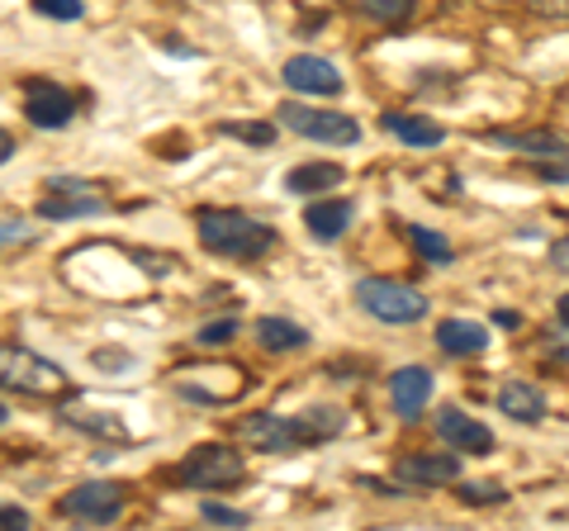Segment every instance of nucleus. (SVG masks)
Wrapping results in <instances>:
<instances>
[{
    "label": "nucleus",
    "instance_id": "obj_26",
    "mask_svg": "<svg viewBox=\"0 0 569 531\" xmlns=\"http://www.w3.org/2000/svg\"><path fill=\"white\" fill-rule=\"evenodd\" d=\"M39 238V228L33 223H20V219H0V252H10V247H24Z\"/></svg>",
    "mask_w": 569,
    "mask_h": 531
},
{
    "label": "nucleus",
    "instance_id": "obj_7",
    "mask_svg": "<svg viewBox=\"0 0 569 531\" xmlns=\"http://www.w3.org/2000/svg\"><path fill=\"white\" fill-rule=\"evenodd\" d=\"M280 77H284V86H295V91H305V96H342V72H337L328 58H313V52H295Z\"/></svg>",
    "mask_w": 569,
    "mask_h": 531
},
{
    "label": "nucleus",
    "instance_id": "obj_18",
    "mask_svg": "<svg viewBox=\"0 0 569 531\" xmlns=\"http://www.w3.org/2000/svg\"><path fill=\"white\" fill-rule=\"evenodd\" d=\"M498 409H503L508 418H518V422H541L546 418V399H541V389L512 380V384L498 389Z\"/></svg>",
    "mask_w": 569,
    "mask_h": 531
},
{
    "label": "nucleus",
    "instance_id": "obj_17",
    "mask_svg": "<svg viewBox=\"0 0 569 531\" xmlns=\"http://www.w3.org/2000/svg\"><path fill=\"white\" fill-rule=\"evenodd\" d=\"M385 129L403 138L408 148H437L441 138H447V129H441L437 119H422V114H385Z\"/></svg>",
    "mask_w": 569,
    "mask_h": 531
},
{
    "label": "nucleus",
    "instance_id": "obj_24",
    "mask_svg": "<svg viewBox=\"0 0 569 531\" xmlns=\"http://www.w3.org/2000/svg\"><path fill=\"white\" fill-rule=\"evenodd\" d=\"M418 0H356V10L366 14V20H376V24H399L413 14Z\"/></svg>",
    "mask_w": 569,
    "mask_h": 531
},
{
    "label": "nucleus",
    "instance_id": "obj_20",
    "mask_svg": "<svg viewBox=\"0 0 569 531\" xmlns=\"http://www.w3.org/2000/svg\"><path fill=\"white\" fill-rule=\"evenodd\" d=\"M498 148H512V152H531V157H569V143L560 133H546V129H537V133H498L493 138Z\"/></svg>",
    "mask_w": 569,
    "mask_h": 531
},
{
    "label": "nucleus",
    "instance_id": "obj_35",
    "mask_svg": "<svg viewBox=\"0 0 569 531\" xmlns=\"http://www.w3.org/2000/svg\"><path fill=\"white\" fill-rule=\"evenodd\" d=\"M10 157H14V138H10L6 129H0V167H6V162H10Z\"/></svg>",
    "mask_w": 569,
    "mask_h": 531
},
{
    "label": "nucleus",
    "instance_id": "obj_31",
    "mask_svg": "<svg viewBox=\"0 0 569 531\" xmlns=\"http://www.w3.org/2000/svg\"><path fill=\"white\" fill-rule=\"evenodd\" d=\"M29 527V512L20 503H0V531H24Z\"/></svg>",
    "mask_w": 569,
    "mask_h": 531
},
{
    "label": "nucleus",
    "instance_id": "obj_27",
    "mask_svg": "<svg viewBox=\"0 0 569 531\" xmlns=\"http://www.w3.org/2000/svg\"><path fill=\"white\" fill-rule=\"evenodd\" d=\"M33 10H39L43 20H81L86 14L81 0H33Z\"/></svg>",
    "mask_w": 569,
    "mask_h": 531
},
{
    "label": "nucleus",
    "instance_id": "obj_5",
    "mask_svg": "<svg viewBox=\"0 0 569 531\" xmlns=\"http://www.w3.org/2000/svg\"><path fill=\"white\" fill-rule=\"evenodd\" d=\"M280 123L299 138H313V143H328V148H351L361 143V123L351 114H337V110H313V104H280Z\"/></svg>",
    "mask_w": 569,
    "mask_h": 531
},
{
    "label": "nucleus",
    "instance_id": "obj_34",
    "mask_svg": "<svg viewBox=\"0 0 569 531\" xmlns=\"http://www.w3.org/2000/svg\"><path fill=\"white\" fill-rule=\"evenodd\" d=\"M96 365H104V370H123V365H129V357H123V351H96Z\"/></svg>",
    "mask_w": 569,
    "mask_h": 531
},
{
    "label": "nucleus",
    "instance_id": "obj_1",
    "mask_svg": "<svg viewBox=\"0 0 569 531\" xmlns=\"http://www.w3.org/2000/svg\"><path fill=\"white\" fill-rule=\"evenodd\" d=\"M200 242L213 257L257 261L276 247V228L252 219V214H238V209H204L200 214Z\"/></svg>",
    "mask_w": 569,
    "mask_h": 531
},
{
    "label": "nucleus",
    "instance_id": "obj_23",
    "mask_svg": "<svg viewBox=\"0 0 569 531\" xmlns=\"http://www.w3.org/2000/svg\"><path fill=\"white\" fill-rule=\"evenodd\" d=\"M71 428H81V432H91V437H104V441H129V428L114 418V413H91V409H67L62 413Z\"/></svg>",
    "mask_w": 569,
    "mask_h": 531
},
{
    "label": "nucleus",
    "instance_id": "obj_14",
    "mask_svg": "<svg viewBox=\"0 0 569 531\" xmlns=\"http://www.w3.org/2000/svg\"><path fill=\"white\" fill-rule=\"evenodd\" d=\"M437 347L447 351V357H479V351L489 347V328L475 323V318H441Z\"/></svg>",
    "mask_w": 569,
    "mask_h": 531
},
{
    "label": "nucleus",
    "instance_id": "obj_15",
    "mask_svg": "<svg viewBox=\"0 0 569 531\" xmlns=\"http://www.w3.org/2000/svg\"><path fill=\"white\" fill-rule=\"evenodd\" d=\"M104 209V200L96 194V186L91 190H52L48 200H39V219H86V214H100Z\"/></svg>",
    "mask_w": 569,
    "mask_h": 531
},
{
    "label": "nucleus",
    "instance_id": "obj_33",
    "mask_svg": "<svg viewBox=\"0 0 569 531\" xmlns=\"http://www.w3.org/2000/svg\"><path fill=\"white\" fill-rule=\"evenodd\" d=\"M550 266H556V271H569V238L550 242Z\"/></svg>",
    "mask_w": 569,
    "mask_h": 531
},
{
    "label": "nucleus",
    "instance_id": "obj_9",
    "mask_svg": "<svg viewBox=\"0 0 569 531\" xmlns=\"http://www.w3.org/2000/svg\"><path fill=\"white\" fill-rule=\"evenodd\" d=\"M71 114H77V104H71L67 91H58L52 81H29L24 86V119L33 129H67Z\"/></svg>",
    "mask_w": 569,
    "mask_h": 531
},
{
    "label": "nucleus",
    "instance_id": "obj_19",
    "mask_svg": "<svg viewBox=\"0 0 569 531\" xmlns=\"http://www.w3.org/2000/svg\"><path fill=\"white\" fill-rule=\"evenodd\" d=\"M257 342L261 351H299L309 347V332L290 323V318H257Z\"/></svg>",
    "mask_w": 569,
    "mask_h": 531
},
{
    "label": "nucleus",
    "instance_id": "obj_4",
    "mask_svg": "<svg viewBox=\"0 0 569 531\" xmlns=\"http://www.w3.org/2000/svg\"><path fill=\"white\" fill-rule=\"evenodd\" d=\"M247 474V460L233 451V447H194L181 465H176V484L181 489H223V484H238Z\"/></svg>",
    "mask_w": 569,
    "mask_h": 531
},
{
    "label": "nucleus",
    "instance_id": "obj_38",
    "mask_svg": "<svg viewBox=\"0 0 569 531\" xmlns=\"http://www.w3.org/2000/svg\"><path fill=\"white\" fill-rule=\"evenodd\" d=\"M6 418H10V409H6V403H0V428H6Z\"/></svg>",
    "mask_w": 569,
    "mask_h": 531
},
{
    "label": "nucleus",
    "instance_id": "obj_30",
    "mask_svg": "<svg viewBox=\"0 0 569 531\" xmlns=\"http://www.w3.org/2000/svg\"><path fill=\"white\" fill-rule=\"evenodd\" d=\"M508 499V489H498V484H466L460 489V503H503Z\"/></svg>",
    "mask_w": 569,
    "mask_h": 531
},
{
    "label": "nucleus",
    "instance_id": "obj_36",
    "mask_svg": "<svg viewBox=\"0 0 569 531\" xmlns=\"http://www.w3.org/2000/svg\"><path fill=\"white\" fill-rule=\"evenodd\" d=\"M541 176H546V181H569V167H546Z\"/></svg>",
    "mask_w": 569,
    "mask_h": 531
},
{
    "label": "nucleus",
    "instance_id": "obj_22",
    "mask_svg": "<svg viewBox=\"0 0 569 531\" xmlns=\"http://www.w3.org/2000/svg\"><path fill=\"white\" fill-rule=\"evenodd\" d=\"M403 233H408V242H413V252H418L427 266H451V261H456L451 242L441 238V233H432V228H422V223H403Z\"/></svg>",
    "mask_w": 569,
    "mask_h": 531
},
{
    "label": "nucleus",
    "instance_id": "obj_12",
    "mask_svg": "<svg viewBox=\"0 0 569 531\" xmlns=\"http://www.w3.org/2000/svg\"><path fill=\"white\" fill-rule=\"evenodd\" d=\"M290 428H295L299 451H305V447H323V441L342 437L347 413H342V409H332V403H323V409H305V413H295V418H290Z\"/></svg>",
    "mask_w": 569,
    "mask_h": 531
},
{
    "label": "nucleus",
    "instance_id": "obj_32",
    "mask_svg": "<svg viewBox=\"0 0 569 531\" xmlns=\"http://www.w3.org/2000/svg\"><path fill=\"white\" fill-rule=\"evenodd\" d=\"M537 14H550V20H569V0H531Z\"/></svg>",
    "mask_w": 569,
    "mask_h": 531
},
{
    "label": "nucleus",
    "instance_id": "obj_10",
    "mask_svg": "<svg viewBox=\"0 0 569 531\" xmlns=\"http://www.w3.org/2000/svg\"><path fill=\"white\" fill-rule=\"evenodd\" d=\"M437 437L447 441L451 451H470V455H489L493 451V432L485 422H475L460 409H437Z\"/></svg>",
    "mask_w": 569,
    "mask_h": 531
},
{
    "label": "nucleus",
    "instance_id": "obj_28",
    "mask_svg": "<svg viewBox=\"0 0 569 531\" xmlns=\"http://www.w3.org/2000/svg\"><path fill=\"white\" fill-rule=\"evenodd\" d=\"M200 518L213 522V527H247V512L242 508H228V503H213V499L200 508Z\"/></svg>",
    "mask_w": 569,
    "mask_h": 531
},
{
    "label": "nucleus",
    "instance_id": "obj_11",
    "mask_svg": "<svg viewBox=\"0 0 569 531\" xmlns=\"http://www.w3.org/2000/svg\"><path fill=\"white\" fill-rule=\"evenodd\" d=\"M238 432H242L247 447L266 451V455H290V451H299L295 428H290L284 418H276V413H252V418H242Z\"/></svg>",
    "mask_w": 569,
    "mask_h": 531
},
{
    "label": "nucleus",
    "instance_id": "obj_16",
    "mask_svg": "<svg viewBox=\"0 0 569 531\" xmlns=\"http://www.w3.org/2000/svg\"><path fill=\"white\" fill-rule=\"evenodd\" d=\"M351 219H356V204L351 200H323V204H313L309 214H305V223H309V233L318 238V242H337L351 228Z\"/></svg>",
    "mask_w": 569,
    "mask_h": 531
},
{
    "label": "nucleus",
    "instance_id": "obj_6",
    "mask_svg": "<svg viewBox=\"0 0 569 531\" xmlns=\"http://www.w3.org/2000/svg\"><path fill=\"white\" fill-rule=\"evenodd\" d=\"M123 503H129V493H123V484L114 480H96V484H81V489H71L67 499H62V512L71 522H86V527H104V522H114Z\"/></svg>",
    "mask_w": 569,
    "mask_h": 531
},
{
    "label": "nucleus",
    "instance_id": "obj_21",
    "mask_svg": "<svg viewBox=\"0 0 569 531\" xmlns=\"http://www.w3.org/2000/svg\"><path fill=\"white\" fill-rule=\"evenodd\" d=\"M337 181H342V167H337V162H305V167H295L290 176H284V190L318 194V190H328Z\"/></svg>",
    "mask_w": 569,
    "mask_h": 531
},
{
    "label": "nucleus",
    "instance_id": "obj_37",
    "mask_svg": "<svg viewBox=\"0 0 569 531\" xmlns=\"http://www.w3.org/2000/svg\"><path fill=\"white\" fill-rule=\"evenodd\" d=\"M560 323H565V328H569V294H565V299H560Z\"/></svg>",
    "mask_w": 569,
    "mask_h": 531
},
{
    "label": "nucleus",
    "instance_id": "obj_29",
    "mask_svg": "<svg viewBox=\"0 0 569 531\" xmlns=\"http://www.w3.org/2000/svg\"><path fill=\"white\" fill-rule=\"evenodd\" d=\"M238 338V318H219V323H204L200 328V342L204 347H228Z\"/></svg>",
    "mask_w": 569,
    "mask_h": 531
},
{
    "label": "nucleus",
    "instance_id": "obj_3",
    "mask_svg": "<svg viewBox=\"0 0 569 531\" xmlns=\"http://www.w3.org/2000/svg\"><path fill=\"white\" fill-rule=\"evenodd\" d=\"M356 299H361V309L370 318H380V323H418V318H427V294L403 285V280H389V275H366L361 285H356Z\"/></svg>",
    "mask_w": 569,
    "mask_h": 531
},
{
    "label": "nucleus",
    "instance_id": "obj_2",
    "mask_svg": "<svg viewBox=\"0 0 569 531\" xmlns=\"http://www.w3.org/2000/svg\"><path fill=\"white\" fill-rule=\"evenodd\" d=\"M0 389H20L29 399H58L71 389V380L62 365L33 357L24 347H0Z\"/></svg>",
    "mask_w": 569,
    "mask_h": 531
},
{
    "label": "nucleus",
    "instance_id": "obj_8",
    "mask_svg": "<svg viewBox=\"0 0 569 531\" xmlns=\"http://www.w3.org/2000/svg\"><path fill=\"white\" fill-rule=\"evenodd\" d=\"M395 474H399L403 484L437 489V484L460 480V455H451V451H413V455H399Z\"/></svg>",
    "mask_w": 569,
    "mask_h": 531
},
{
    "label": "nucleus",
    "instance_id": "obj_25",
    "mask_svg": "<svg viewBox=\"0 0 569 531\" xmlns=\"http://www.w3.org/2000/svg\"><path fill=\"white\" fill-rule=\"evenodd\" d=\"M228 138L238 143H252V148H271L276 143V123H261V119H247V123H223Z\"/></svg>",
    "mask_w": 569,
    "mask_h": 531
},
{
    "label": "nucleus",
    "instance_id": "obj_13",
    "mask_svg": "<svg viewBox=\"0 0 569 531\" xmlns=\"http://www.w3.org/2000/svg\"><path fill=\"white\" fill-rule=\"evenodd\" d=\"M389 394H395L399 418H418L422 403L432 399V370H427V365H403V370H395V380H389Z\"/></svg>",
    "mask_w": 569,
    "mask_h": 531
}]
</instances>
